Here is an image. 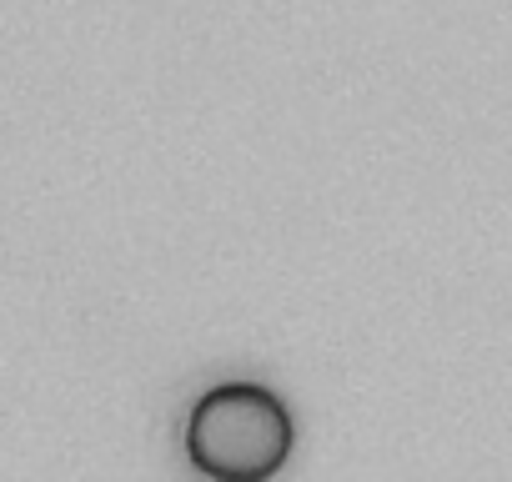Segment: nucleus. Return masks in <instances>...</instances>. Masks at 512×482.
Masks as SVG:
<instances>
[{
    "label": "nucleus",
    "mask_w": 512,
    "mask_h": 482,
    "mask_svg": "<svg viewBox=\"0 0 512 482\" xmlns=\"http://www.w3.org/2000/svg\"><path fill=\"white\" fill-rule=\"evenodd\" d=\"M186 457L211 482H262L292 457V417L267 387H211L186 417Z\"/></svg>",
    "instance_id": "obj_1"
}]
</instances>
